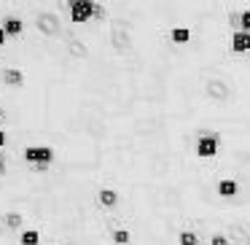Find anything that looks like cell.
Wrapping results in <instances>:
<instances>
[{
  "instance_id": "cell-21",
  "label": "cell",
  "mask_w": 250,
  "mask_h": 245,
  "mask_svg": "<svg viewBox=\"0 0 250 245\" xmlns=\"http://www.w3.org/2000/svg\"><path fill=\"white\" fill-rule=\"evenodd\" d=\"M242 245H250V234H248V237H245V243Z\"/></svg>"
},
{
  "instance_id": "cell-14",
  "label": "cell",
  "mask_w": 250,
  "mask_h": 245,
  "mask_svg": "<svg viewBox=\"0 0 250 245\" xmlns=\"http://www.w3.org/2000/svg\"><path fill=\"white\" fill-rule=\"evenodd\" d=\"M110 240H113V245H129L132 240V232L126 226H119V229H113V234H110Z\"/></svg>"
},
{
  "instance_id": "cell-8",
  "label": "cell",
  "mask_w": 250,
  "mask_h": 245,
  "mask_svg": "<svg viewBox=\"0 0 250 245\" xmlns=\"http://www.w3.org/2000/svg\"><path fill=\"white\" fill-rule=\"evenodd\" d=\"M169 41H172L175 46H188L191 41H194V27L188 24V19H186V24L169 27Z\"/></svg>"
},
{
  "instance_id": "cell-19",
  "label": "cell",
  "mask_w": 250,
  "mask_h": 245,
  "mask_svg": "<svg viewBox=\"0 0 250 245\" xmlns=\"http://www.w3.org/2000/svg\"><path fill=\"white\" fill-rule=\"evenodd\" d=\"M8 41H11V38L6 35V30L0 27V49H6V46H8Z\"/></svg>"
},
{
  "instance_id": "cell-12",
  "label": "cell",
  "mask_w": 250,
  "mask_h": 245,
  "mask_svg": "<svg viewBox=\"0 0 250 245\" xmlns=\"http://www.w3.org/2000/svg\"><path fill=\"white\" fill-rule=\"evenodd\" d=\"M191 6H194V3H191ZM242 11H245V6H242ZM234 76H245V78H248V84H250V67H248V62H237V65H234L231 70H229L226 81L231 84V78H234ZM231 89H234V87H231ZM248 113H250V111H248ZM245 130H248V127H245ZM248 146H250V135H248ZM245 156H248V154H245ZM242 173H245V170H242ZM248 234H250V232H248Z\"/></svg>"
},
{
  "instance_id": "cell-1",
  "label": "cell",
  "mask_w": 250,
  "mask_h": 245,
  "mask_svg": "<svg viewBox=\"0 0 250 245\" xmlns=\"http://www.w3.org/2000/svg\"><path fill=\"white\" fill-rule=\"evenodd\" d=\"M221 143H223V135L221 132H212V135H199L194 143V154L196 159H202V162H212V159L221 156Z\"/></svg>"
},
{
  "instance_id": "cell-2",
  "label": "cell",
  "mask_w": 250,
  "mask_h": 245,
  "mask_svg": "<svg viewBox=\"0 0 250 245\" xmlns=\"http://www.w3.org/2000/svg\"><path fill=\"white\" fill-rule=\"evenodd\" d=\"M22 156L27 164H46V167H54L57 162V151L49 143H30V146H24Z\"/></svg>"
},
{
  "instance_id": "cell-16",
  "label": "cell",
  "mask_w": 250,
  "mask_h": 245,
  "mask_svg": "<svg viewBox=\"0 0 250 245\" xmlns=\"http://www.w3.org/2000/svg\"><path fill=\"white\" fill-rule=\"evenodd\" d=\"M239 27H242V33H250V8L245 6L242 17H239Z\"/></svg>"
},
{
  "instance_id": "cell-10",
  "label": "cell",
  "mask_w": 250,
  "mask_h": 245,
  "mask_svg": "<svg viewBox=\"0 0 250 245\" xmlns=\"http://www.w3.org/2000/svg\"><path fill=\"white\" fill-rule=\"evenodd\" d=\"M229 49H231V54H234V57H245V54H250V33H242V30L231 33Z\"/></svg>"
},
{
  "instance_id": "cell-7",
  "label": "cell",
  "mask_w": 250,
  "mask_h": 245,
  "mask_svg": "<svg viewBox=\"0 0 250 245\" xmlns=\"http://www.w3.org/2000/svg\"><path fill=\"white\" fill-rule=\"evenodd\" d=\"M215 194L221 197V200H237V197L242 194V186H239L237 178H221L215 183Z\"/></svg>"
},
{
  "instance_id": "cell-5",
  "label": "cell",
  "mask_w": 250,
  "mask_h": 245,
  "mask_svg": "<svg viewBox=\"0 0 250 245\" xmlns=\"http://www.w3.org/2000/svg\"><path fill=\"white\" fill-rule=\"evenodd\" d=\"M97 205L103 207L105 213H113L116 207L121 205V194H119V189H113V186H103V189L97 191Z\"/></svg>"
},
{
  "instance_id": "cell-9",
  "label": "cell",
  "mask_w": 250,
  "mask_h": 245,
  "mask_svg": "<svg viewBox=\"0 0 250 245\" xmlns=\"http://www.w3.org/2000/svg\"><path fill=\"white\" fill-rule=\"evenodd\" d=\"M3 223H6L8 232L22 234L24 229H27V216H24L22 210H6V216H3Z\"/></svg>"
},
{
  "instance_id": "cell-11",
  "label": "cell",
  "mask_w": 250,
  "mask_h": 245,
  "mask_svg": "<svg viewBox=\"0 0 250 245\" xmlns=\"http://www.w3.org/2000/svg\"><path fill=\"white\" fill-rule=\"evenodd\" d=\"M210 240H205L196 229H180L178 232V245H207Z\"/></svg>"
},
{
  "instance_id": "cell-13",
  "label": "cell",
  "mask_w": 250,
  "mask_h": 245,
  "mask_svg": "<svg viewBox=\"0 0 250 245\" xmlns=\"http://www.w3.org/2000/svg\"><path fill=\"white\" fill-rule=\"evenodd\" d=\"M41 243H43V237H41V232L35 226H27L19 234V245H41Z\"/></svg>"
},
{
  "instance_id": "cell-20",
  "label": "cell",
  "mask_w": 250,
  "mask_h": 245,
  "mask_svg": "<svg viewBox=\"0 0 250 245\" xmlns=\"http://www.w3.org/2000/svg\"><path fill=\"white\" fill-rule=\"evenodd\" d=\"M234 81H245V84H248V78H245V76H234V78H231V87H234ZM248 92H250V84H248ZM231 105H234V103H231ZM248 111H250V108H248ZM248 148H250V146H248ZM245 159H248V156H245ZM242 243H245V240H242Z\"/></svg>"
},
{
  "instance_id": "cell-17",
  "label": "cell",
  "mask_w": 250,
  "mask_h": 245,
  "mask_svg": "<svg viewBox=\"0 0 250 245\" xmlns=\"http://www.w3.org/2000/svg\"><path fill=\"white\" fill-rule=\"evenodd\" d=\"M6 175H8V162L3 156V151H0V178H6Z\"/></svg>"
},
{
  "instance_id": "cell-15",
  "label": "cell",
  "mask_w": 250,
  "mask_h": 245,
  "mask_svg": "<svg viewBox=\"0 0 250 245\" xmlns=\"http://www.w3.org/2000/svg\"><path fill=\"white\" fill-rule=\"evenodd\" d=\"M207 245H231V240H229L223 232H215V234H210V243Z\"/></svg>"
},
{
  "instance_id": "cell-22",
  "label": "cell",
  "mask_w": 250,
  "mask_h": 245,
  "mask_svg": "<svg viewBox=\"0 0 250 245\" xmlns=\"http://www.w3.org/2000/svg\"><path fill=\"white\" fill-rule=\"evenodd\" d=\"M129 245H137V243H135V240H132V243H129Z\"/></svg>"
},
{
  "instance_id": "cell-6",
  "label": "cell",
  "mask_w": 250,
  "mask_h": 245,
  "mask_svg": "<svg viewBox=\"0 0 250 245\" xmlns=\"http://www.w3.org/2000/svg\"><path fill=\"white\" fill-rule=\"evenodd\" d=\"M0 27L6 30V35H8L11 41H17V38H22V35H24V30H27V22H24L22 17H17V14H8V17H3Z\"/></svg>"
},
{
  "instance_id": "cell-4",
  "label": "cell",
  "mask_w": 250,
  "mask_h": 245,
  "mask_svg": "<svg viewBox=\"0 0 250 245\" xmlns=\"http://www.w3.org/2000/svg\"><path fill=\"white\" fill-rule=\"evenodd\" d=\"M0 84L8 89H22L27 84V76L22 67H0Z\"/></svg>"
},
{
  "instance_id": "cell-18",
  "label": "cell",
  "mask_w": 250,
  "mask_h": 245,
  "mask_svg": "<svg viewBox=\"0 0 250 245\" xmlns=\"http://www.w3.org/2000/svg\"><path fill=\"white\" fill-rule=\"evenodd\" d=\"M8 140H11V137H8V130H0V151L8 146Z\"/></svg>"
},
{
  "instance_id": "cell-3",
  "label": "cell",
  "mask_w": 250,
  "mask_h": 245,
  "mask_svg": "<svg viewBox=\"0 0 250 245\" xmlns=\"http://www.w3.org/2000/svg\"><path fill=\"white\" fill-rule=\"evenodd\" d=\"M67 17L78 27L92 24L94 22V0H67Z\"/></svg>"
}]
</instances>
